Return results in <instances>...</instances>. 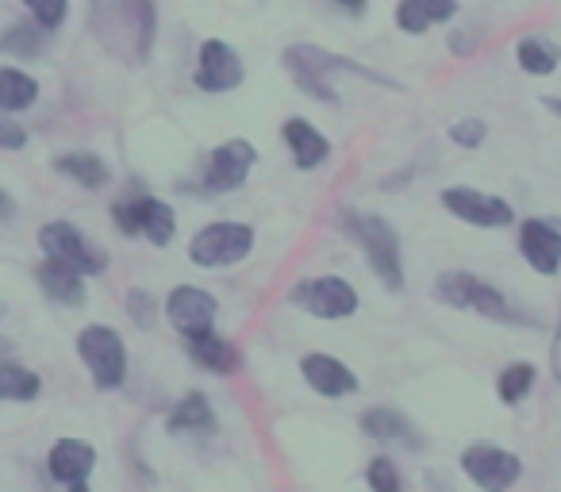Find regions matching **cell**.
Here are the masks:
<instances>
[{"label": "cell", "instance_id": "cell-1", "mask_svg": "<svg viewBox=\"0 0 561 492\" xmlns=\"http://www.w3.org/2000/svg\"><path fill=\"white\" fill-rule=\"evenodd\" d=\"M89 27L108 55L142 66L154 47V0H89Z\"/></svg>", "mask_w": 561, "mask_h": 492}, {"label": "cell", "instance_id": "cell-2", "mask_svg": "<svg viewBox=\"0 0 561 492\" xmlns=\"http://www.w3.org/2000/svg\"><path fill=\"white\" fill-rule=\"evenodd\" d=\"M285 70L289 78L297 81L300 93L316 96V101H335V78L339 73H351V78H366V81H377L385 89H400V81L385 78V73L369 70V66L354 62L346 55H335V50H323V47H312V43H297V47L285 50Z\"/></svg>", "mask_w": 561, "mask_h": 492}, {"label": "cell", "instance_id": "cell-3", "mask_svg": "<svg viewBox=\"0 0 561 492\" xmlns=\"http://www.w3.org/2000/svg\"><path fill=\"white\" fill-rule=\"evenodd\" d=\"M346 234L358 239V247L366 251L369 270L377 274V282L385 289H404V259H400V239L392 231V224L377 211H343L339 216Z\"/></svg>", "mask_w": 561, "mask_h": 492}, {"label": "cell", "instance_id": "cell-4", "mask_svg": "<svg viewBox=\"0 0 561 492\" xmlns=\"http://www.w3.org/2000/svg\"><path fill=\"white\" fill-rule=\"evenodd\" d=\"M435 297L443 300V305L450 308H466V312H477L484 316V320H496V323H535L530 316H519L512 308V300L504 297L500 289H492L489 282H481V277L466 274V270H450V274H443L435 282Z\"/></svg>", "mask_w": 561, "mask_h": 492}, {"label": "cell", "instance_id": "cell-5", "mask_svg": "<svg viewBox=\"0 0 561 492\" xmlns=\"http://www.w3.org/2000/svg\"><path fill=\"white\" fill-rule=\"evenodd\" d=\"M78 358L85 362L96 389H119L127 377V346L119 331L93 323L78 335Z\"/></svg>", "mask_w": 561, "mask_h": 492}, {"label": "cell", "instance_id": "cell-6", "mask_svg": "<svg viewBox=\"0 0 561 492\" xmlns=\"http://www.w3.org/2000/svg\"><path fill=\"white\" fill-rule=\"evenodd\" d=\"M254 251V231L247 224H208L188 242V259L201 270H224Z\"/></svg>", "mask_w": 561, "mask_h": 492}, {"label": "cell", "instance_id": "cell-7", "mask_svg": "<svg viewBox=\"0 0 561 492\" xmlns=\"http://www.w3.org/2000/svg\"><path fill=\"white\" fill-rule=\"evenodd\" d=\"M39 251L47 254V259L62 262V266L78 270V274H85V277H96V274H104V270H108L104 251H96L93 242H89L73 224H66V219H55V224L43 227V231H39Z\"/></svg>", "mask_w": 561, "mask_h": 492}, {"label": "cell", "instance_id": "cell-8", "mask_svg": "<svg viewBox=\"0 0 561 492\" xmlns=\"http://www.w3.org/2000/svg\"><path fill=\"white\" fill-rule=\"evenodd\" d=\"M461 473L484 492H507L523 477L519 454L504 450L492 443H473L461 450Z\"/></svg>", "mask_w": 561, "mask_h": 492}, {"label": "cell", "instance_id": "cell-9", "mask_svg": "<svg viewBox=\"0 0 561 492\" xmlns=\"http://www.w3.org/2000/svg\"><path fill=\"white\" fill-rule=\"evenodd\" d=\"M112 219L124 234H147L154 247H170L173 231H178V216L165 201L154 196H131V201H119L112 208Z\"/></svg>", "mask_w": 561, "mask_h": 492}, {"label": "cell", "instance_id": "cell-10", "mask_svg": "<svg viewBox=\"0 0 561 492\" xmlns=\"http://www.w3.org/2000/svg\"><path fill=\"white\" fill-rule=\"evenodd\" d=\"M293 300L316 320H351L358 312V293L343 277H316L293 289Z\"/></svg>", "mask_w": 561, "mask_h": 492}, {"label": "cell", "instance_id": "cell-11", "mask_svg": "<svg viewBox=\"0 0 561 492\" xmlns=\"http://www.w3.org/2000/svg\"><path fill=\"white\" fill-rule=\"evenodd\" d=\"M254 162H257V150L250 139L219 142L208 155V162H204V188H208V193H234V188H242V181L250 178Z\"/></svg>", "mask_w": 561, "mask_h": 492}, {"label": "cell", "instance_id": "cell-12", "mask_svg": "<svg viewBox=\"0 0 561 492\" xmlns=\"http://www.w3.org/2000/svg\"><path fill=\"white\" fill-rule=\"evenodd\" d=\"M443 208L454 211L461 224L469 227H507L515 219L512 204L500 201V196H489V193H477V188H466V185H454V188H443Z\"/></svg>", "mask_w": 561, "mask_h": 492}, {"label": "cell", "instance_id": "cell-13", "mask_svg": "<svg viewBox=\"0 0 561 492\" xmlns=\"http://www.w3.org/2000/svg\"><path fill=\"white\" fill-rule=\"evenodd\" d=\"M193 81L201 93H231V89L242 85V58L219 39L201 43Z\"/></svg>", "mask_w": 561, "mask_h": 492}, {"label": "cell", "instance_id": "cell-14", "mask_svg": "<svg viewBox=\"0 0 561 492\" xmlns=\"http://www.w3.org/2000/svg\"><path fill=\"white\" fill-rule=\"evenodd\" d=\"M216 312H219L216 297H211V293H204V289H196V285H178V289L165 297V320H170L181 335L211 331Z\"/></svg>", "mask_w": 561, "mask_h": 492}, {"label": "cell", "instance_id": "cell-15", "mask_svg": "<svg viewBox=\"0 0 561 492\" xmlns=\"http://www.w3.org/2000/svg\"><path fill=\"white\" fill-rule=\"evenodd\" d=\"M519 251L535 274L553 277L561 270V227L550 219H527L519 227Z\"/></svg>", "mask_w": 561, "mask_h": 492}, {"label": "cell", "instance_id": "cell-16", "mask_svg": "<svg viewBox=\"0 0 561 492\" xmlns=\"http://www.w3.org/2000/svg\"><path fill=\"white\" fill-rule=\"evenodd\" d=\"M300 374H305V381L312 385L320 397H351V392H358V374H354L351 366H346L343 358H335V354H305V362H300Z\"/></svg>", "mask_w": 561, "mask_h": 492}, {"label": "cell", "instance_id": "cell-17", "mask_svg": "<svg viewBox=\"0 0 561 492\" xmlns=\"http://www.w3.org/2000/svg\"><path fill=\"white\" fill-rule=\"evenodd\" d=\"M93 466H96V446L85 443V438H58L50 446L47 469L58 484H85Z\"/></svg>", "mask_w": 561, "mask_h": 492}, {"label": "cell", "instance_id": "cell-18", "mask_svg": "<svg viewBox=\"0 0 561 492\" xmlns=\"http://www.w3.org/2000/svg\"><path fill=\"white\" fill-rule=\"evenodd\" d=\"M35 282H39V289L47 293L50 300H58L62 308H81V305H85V274L62 266V262L43 259L39 270H35Z\"/></svg>", "mask_w": 561, "mask_h": 492}, {"label": "cell", "instance_id": "cell-19", "mask_svg": "<svg viewBox=\"0 0 561 492\" xmlns=\"http://www.w3.org/2000/svg\"><path fill=\"white\" fill-rule=\"evenodd\" d=\"M185 351H188V358H193L201 369H208V374L227 377L239 369V351H234V343H227V339L216 335V331L185 335Z\"/></svg>", "mask_w": 561, "mask_h": 492}, {"label": "cell", "instance_id": "cell-20", "mask_svg": "<svg viewBox=\"0 0 561 492\" xmlns=\"http://www.w3.org/2000/svg\"><path fill=\"white\" fill-rule=\"evenodd\" d=\"M285 142H289L293 162H297L300 170H316V165H323L331 158V139L323 131H316L305 116L285 119Z\"/></svg>", "mask_w": 561, "mask_h": 492}, {"label": "cell", "instance_id": "cell-21", "mask_svg": "<svg viewBox=\"0 0 561 492\" xmlns=\"http://www.w3.org/2000/svg\"><path fill=\"white\" fill-rule=\"evenodd\" d=\"M458 16V0H400L397 4V24L408 35H423L427 27L446 24Z\"/></svg>", "mask_w": 561, "mask_h": 492}, {"label": "cell", "instance_id": "cell-22", "mask_svg": "<svg viewBox=\"0 0 561 492\" xmlns=\"http://www.w3.org/2000/svg\"><path fill=\"white\" fill-rule=\"evenodd\" d=\"M358 427H362V435L381 438V443H408V446L420 443V438H415L412 420H408L404 412H397V408H385V404H377V408H369V412H362Z\"/></svg>", "mask_w": 561, "mask_h": 492}, {"label": "cell", "instance_id": "cell-23", "mask_svg": "<svg viewBox=\"0 0 561 492\" xmlns=\"http://www.w3.org/2000/svg\"><path fill=\"white\" fill-rule=\"evenodd\" d=\"M216 427V415H211V404L204 392H188L165 415V431L170 435H196V431H211Z\"/></svg>", "mask_w": 561, "mask_h": 492}, {"label": "cell", "instance_id": "cell-24", "mask_svg": "<svg viewBox=\"0 0 561 492\" xmlns=\"http://www.w3.org/2000/svg\"><path fill=\"white\" fill-rule=\"evenodd\" d=\"M39 392H43V381L35 369L20 366V362H12V358H0V400H9V404H32Z\"/></svg>", "mask_w": 561, "mask_h": 492}, {"label": "cell", "instance_id": "cell-25", "mask_svg": "<svg viewBox=\"0 0 561 492\" xmlns=\"http://www.w3.org/2000/svg\"><path fill=\"white\" fill-rule=\"evenodd\" d=\"M39 101V81L24 70L0 66V112H24Z\"/></svg>", "mask_w": 561, "mask_h": 492}, {"label": "cell", "instance_id": "cell-26", "mask_svg": "<svg viewBox=\"0 0 561 492\" xmlns=\"http://www.w3.org/2000/svg\"><path fill=\"white\" fill-rule=\"evenodd\" d=\"M55 170L62 173V178L78 181L81 188H104L108 185V165H104V158L85 155V150H78V155H62L55 162Z\"/></svg>", "mask_w": 561, "mask_h": 492}, {"label": "cell", "instance_id": "cell-27", "mask_svg": "<svg viewBox=\"0 0 561 492\" xmlns=\"http://www.w3.org/2000/svg\"><path fill=\"white\" fill-rule=\"evenodd\" d=\"M515 58H519V66L527 73H535V78H546V73L558 70L561 50H558V43L542 39V35H527V39L515 47Z\"/></svg>", "mask_w": 561, "mask_h": 492}, {"label": "cell", "instance_id": "cell-28", "mask_svg": "<svg viewBox=\"0 0 561 492\" xmlns=\"http://www.w3.org/2000/svg\"><path fill=\"white\" fill-rule=\"evenodd\" d=\"M535 377L538 369L530 366V362H512V366H504V374L496 377V392L504 404H523L527 400V392L535 389Z\"/></svg>", "mask_w": 561, "mask_h": 492}, {"label": "cell", "instance_id": "cell-29", "mask_svg": "<svg viewBox=\"0 0 561 492\" xmlns=\"http://www.w3.org/2000/svg\"><path fill=\"white\" fill-rule=\"evenodd\" d=\"M43 47H47V32L39 24H16L0 39V50H9L16 58H39Z\"/></svg>", "mask_w": 561, "mask_h": 492}, {"label": "cell", "instance_id": "cell-30", "mask_svg": "<svg viewBox=\"0 0 561 492\" xmlns=\"http://www.w3.org/2000/svg\"><path fill=\"white\" fill-rule=\"evenodd\" d=\"M366 484L374 492H404V477H400L392 458H374L366 466Z\"/></svg>", "mask_w": 561, "mask_h": 492}, {"label": "cell", "instance_id": "cell-31", "mask_svg": "<svg viewBox=\"0 0 561 492\" xmlns=\"http://www.w3.org/2000/svg\"><path fill=\"white\" fill-rule=\"evenodd\" d=\"M24 4L43 32H58L66 24V12H70V0H24Z\"/></svg>", "mask_w": 561, "mask_h": 492}, {"label": "cell", "instance_id": "cell-32", "mask_svg": "<svg viewBox=\"0 0 561 492\" xmlns=\"http://www.w3.org/2000/svg\"><path fill=\"white\" fill-rule=\"evenodd\" d=\"M127 316L139 331H150L158 323V300L147 289H131L127 293Z\"/></svg>", "mask_w": 561, "mask_h": 492}, {"label": "cell", "instance_id": "cell-33", "mask_svg": "<svg viewBox=\"0 0 561 492\" xmlns=\"http://www.w3.org/2000/svg\"><path fill=\"white\" fill-rule=\"evenodd\" d=\"M484 135H489V127H484L481 119H458V124L450 127V142H458V147H466V150L481 147Z\"/></svg>", "mask_w": 561, "mask_h": 492}, {"label": "cell", "instance_id": "cell-34", "mask_svg": "<svg viewBox=\"0 0 561 492\" xmlns=\"http://www.w3.org/2000/svg\"><path fill=\"white\" fill-rule=\"evenodd\" d=\"M27 147V127H20L9 112H0V150H24Z\"/></svg>", "mask_w": 561, "mask_h": 492}, {"label": "cell", "instance_id": "cell-35", "mask_svg": "<svg viewBox=\"0 0 561 492\" xmlns=\"http://www.w3.org/2000/svg\"><path fill=\"white\" fill-rule=\"evenodd\" d=\"M550 369H553V381L561 385V312H558V328H553V343H550Z\"/></svg>", "mask_w": 561, "mask_h": 492}, {"label": "cell", "instance_id": "cell-36", "mask_svg": "<svg viewBox=\"0 0 561 492\" xmlns=\"http://www.w3.org/2000/svg\"><path fill=\"white\" fill-rule=\"evenodd\" d=\"M328 4L343 9L346 16H366V9H369V0H328Z\"/></svg>", "mask_w": 561, "mask_h": 492}, {"label": "cell", "instance_id": "cell-37", "mask_svg": "<svg viewBox=\"0 0 561 492\" xmlns=\"http://www.w3.org/2000/svg\"><path fill=\"white\" fill-rule=\"evenodd\" d=\"M12 219H16V201L0 188V224H12Z\"/></svg>", "mask_w": 561, "mask_h": 492}, {"label": "cell", "instance_id": "cell-38", "mask_svg": "<svg viewBox=\"0 0 561 492\" xmlns=\"http://www.w3.org/2000/svg\"><path fill=\"white\" fill-rule=\"evenodd\" d=\"M427 489L431 492H454V484H450V477H443V473H427Z\"/></svg>", "mask_w": 561, "mask_h": 492}, {"label": "cell", "instance_id": "cell-39", "mask_svg": "<svg viewBox=\"0 0 561 492\" xmlns=\"http://www.w3.org/2000/svg\"><path fill=\"white\" fill-rule=\"evenodd\" d=\"M542 104L553 112V116H561V96H542Z\"/></svg>", "mask_w": 561, "mask_h": 492}, {"label": "cell", "instance_id": "cell-40", "mask_svg": "<svg viewBox=\"0 0 561 492\" xmlns=\"http://www.w3.org/2000/svg\"><path fill=\"white\" fill-rule=\"evenodd\" d=\"M9 351H12V343L9 339H0V358H9Z\"/></svg>", "mask_w": 561, "mask_h": 492}, {"label": "cell", "instance_id": "cell-41", "mask_svg": "<svg viewBox=\"0 0 561 492\" xmlns=\"http://www.w3.org/2000/svg\"><path fill=\"white\" fill-rule=\"evenodd\" d=\"M70 492H89V484H70Z\"/></svg>", "mask_w": 561, "mask_h": 492}, {"label": "cell", "instance_id": "cell-42", "mask_svg": "<svg viewBox=\"0 0 561 492\" xmlns=\"http://www.w3.org/2000/svg\"><path fill=\"white\" fill-rule=\"evenodd\" d=\"M0 316H4V305H0Z\"/></svg>", "mask_w": 561, "mask_h": 492}]
</instances>
